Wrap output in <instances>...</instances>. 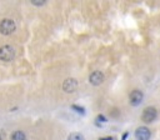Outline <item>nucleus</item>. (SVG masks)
Returning <instances> with one entry per match:
<instances>
[{
	"label": "nucleus",
	"instance_id": "nucleus-2",
	"mask_svg": "<svg viewBox=\"0 0 160 140\" xmlns=\"http://www.w3.org/2000/svg\"><path fill=\"white\" fill-rule=\"evenodd\" d=\"M15 56V49L11 45H4L0 48V60L10 61Z\"/></svg>",
	"mask_w": 160,
	"mask_h": 140
},
{
	"label": "nucleus",
	"instance_id": "nucleus-5",
	"mask_svg": "<svg viewBox=\"0 0 160 140\" xmlns=\"http://www.w3.org/2000/svg\"><path fill=\"white\" fill-rule=\"evenodd\" d=\"M78 89V80L74 78H68L64 82H62V90L65 92H74Z\"/></svg>",
	"mask_w": 160,
	"mask_h": 140
},
{
	"label": "nucleus",
	"instance_id": "nucleus-7",
	"mask_svg": "<svg viewBox=\"0 0 160 140\" xmlns=\"http://www.w3.org/2000/svg\"><path fill=\"white\" fill-rule=\"evenodd\" d=\"M151 136L150 130L146 126H140L135 130V138L136 140H149Z\"/></svg>",
	"mask_w": 160,
	"mask_h": 140
},
{
	"label": "nucleus",
	"instance_id": "nucleus-11",
	"mask_svg": "<svg viewBox=\"0 0 160 140\" xmlns=\"http://www.w3.org/2000/svg\"><path fill=\"white\" fill-rule=\"evenodd\" d=\"M30 2H31L32 5H44L46 1H45V0H40V1H38V0H31Z\"/></svg>",
	"mask_w": 160,
	"mask_h": 140
},
{
	"label": "nucleus",
	"instance_id": "nucleus-9",
	"mask_svg": "<svg viewBox=\"0 0 160 140\" xmlns=\"http://www.w3.org/2000/svg\"><path fill=\"white\" fill-rule=\"evenodd\" d=\"M68 140H85L84 135L80 134V132H71L69 136H68Z\"/></svg>",
	"mask_w": 160,
	"mask_h": 140
},
{
	"label": "nucleus",
	"instance_id": "nucleus-10",
	"mask_svg": "<svg viewBox=\"0 0 160 140\" xmlns=\"http://www.w3.org/2000/svg\"><path fill=\"white\" fill-rule=\"evenodd\" d=\"M71 109H72V110H75V111H78V112H79V114H81V115H84V114H85V109H84L82 106L72 105V106H71Z\"/></svg>",
	"mask_w": 160,
	"mask_h": 140
},
{
	"label": "nucleus",
	"instance_id": "nucleus-12",
	"mask_svg": "<svg viewBox=\"0 0 160 140\" xmlns=\"http://www.w3.org/2000/svg\"><path fill=\"white\" fill-rule=\"evenodd\" d=\"M99 140H114L111 136H105V138H99Z\"/></svg>",
	"mask_w": 160,
	"mask_h": 140
},
{
	"label": "nucleus",
	"instance_id": "nucleus-6",
	"mask_svg": "<svg viewBox=\"0 0 160 140\" xmlns=\"http://www.w3.org/2000/svg\"><path fill=\"white\" fill-rule=\"evenodd\" d=\"M142 98H144V94L140 90H132L129 95V100H130V104L132 106H138L142 101Z\"/></svg>",
	"mask_w": 160,
	"mask_h": 140
},
{
	"label": "nucleus",
	"instance_id": "nucleus-3",
	"mask_svg": "<svg viewBox=\"0 0 160 140\" xmlns=\"http://www.w3.org/2000/svg\"><path fill=\"white\" fill-rule=\"evenodd\" d=\"M141 119L144 122L149 124V122H152L155 119H156V109L152 108V106H148L144 109L142 114H141Z\"/></svg>",
	"mask_w": 160,
	"mask_h": 140
},
{
	"label": "nucleus",
	"instance_id": "nucleus-8",
	"mask_svg": "<svg viewBox=\"0 0 160 140\" xmlns=\"http://www.w3.org/2000/svg\"><path fill=\"white\" fill-rule=\"evenodd\" d=\"M11 140H26V136L24 134V131L21 130H16L11 134Z\"/></svg>",
	"mask_w": 160,
	"mask_h": 140
},
{
	"label": "nucleus",
	"instance_id": "nucleus-4",
	"mask_svg": "<svg viewBox=\"0 0 160 140\" xmlns=\"http://www.w3.org/2000/svg\"><path fill=\"white\" fill-rule=\"evenodd\" d=\"M104 79H105L104 74H102L101 71H99V70L92 71V72L90 74V76H89V81H90V84L94 85V86L101 85V84L104 82Z\"/></svg>",
	"mask_w": 160,
	"mask_h": 140
},
{
	"label": "nucleus",
	"instance_id": "nucleus-13",
	"mask_svg": "<svg viewBox=\"0 0 160 140\" xmlns=\"http://www.w3.org/2000/svg\"><path fill=\"white\" fill-rule=\"evenodd\" d=\"M126 136H128V131H125V132H124V135H122V139H121V140H125V139H126Z\"/></svg>",
	"mask_w": 160,
	"mask_h": 140
},
{
	"label": "nucleus",
	"instance_id": "nucleus-1",
	"mask_svg": "<svg viewBox=\"0 0 160 140\" xmlns=\"http://www.w3.org/2000/svg\"><path fill=\"white\" fill-rule=\"evenodd\" d=\"M15 21L11 19H2L0 21V32L2 35H10L11 32L15 31Z\"/></svg>",
	"mask_w": 160,
	"mask_h": 140
}]
</instances>
